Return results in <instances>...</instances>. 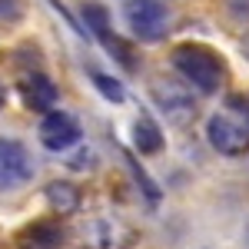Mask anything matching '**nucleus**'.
Listing matches in <instances>:
<instances>
[{"mask_svg":"<svg viewBox=\"0 0 249 249\" xmlns=\"http://www.w3.org/2000/svg\"><path fill=\"white\" fill-rule=\"evenodd\" d=\"M173 67L176 73L186 80V87L199 90V93H219V87L226 83V63L223 57L203 47V43H179L173 50Z\"/></svg>","mask_w":249,"mask_h":249,"instance_id":"nucleus-1","label":"nucleus"},{"mask_svg":"<svg viewBox=\"0 0 249 249\" xmlns=\"http://www.w3.org/2000/svg\"><path fill=\"white\" fill-rule=\"evenodd\" d=\"M206 140L216 153L223 156H243L249 150V103L232 96L223 110L206 120Z\"/></svg>","mask_w":249,"mask_h":249,"instance_id":"nucleus-2","label":"nucleus"},{"mask_svg":"<svg viewBox=\"0 0 249 249\" xmlns=\"http://www.w3.org/2000/svg\"><path fill=\"white\" fill-rule=\"evenodd\" d=\"M123 20L140 43H156L166 37L170 27V10L163 0H126L123 3Z\"/></svg>","mask_w":249,"mask_h":249,"instance_id":"nucleus-3","label":"nucleus"},{"mask_svg":"<svg viewBox=\"0 0 249 249\" xmlns=\"http://www.w3.org/2000/svg\"><path fill=\"white\" fill-rule=\"evenodd\" d=\"M30 179H34V156H30V150L20 140L0 136V193L20 190Z\"/></svg>","mask_w":249,"mask_h":249,"instance_id":"nucleus-4","label":"nucleus"},{"mask_svg":"<svg viewBox=\"0 0 249 249\" xmlns=\"http://www.w3.org/2000/svg\"><path fill=\"white\" fill-rule=\"evenodd\" d=\"M150 96L160 107V113L166 116L170 123H190L196 116V100H193V90L186 83H176V80H156L150 87Z\"/></svg>","mask_w":249,"mask_h":249,"instance_id":"nucleus-5","label":"nucleus"},{"mask_svg":"<svg viewBox=\"0 0 249 249\" xmlns=\"http://www.w3.org/2000/svg\"><path fill=\"white\" fill-rule=\"evenodd\" d=\"M40 143L50 150V153H67L70 146H77L83 130H80L77 116L63 113V110H47V116L40 120Z\"/></svg>","mask_w":249,"mask_h":249,"instance_id":"nucleus-6","label":"nucleus"},{"mask_svg":"<svg viewBox=\"0 0 249 249\" xmlns=\"http://www.w3.org/2000/svg\"><path fill=\"white\" fill-rule=\"evenodd\" d=\"M83 23H87V34L96 37L107 47L110 57H116L126 70H133V53H130V47L110 30V14H107V7H100V3H83Z\"/></svg>","mask_w":249,"mask_h":249,"instance_id":"nucleus-7","label":"nucleus"},{"mask_svg":"<svg viewBox=\"0 0 249 249\" xmlns=\"http://www.w3.org/2000/svg\"><path fill=\"white\" fill-rule=\"evenodd\" d=\"M20 93H23V103L30 107V110H40V113H47V110H53V103H57V87H53V80L47 77V73H27V77L20 80Z\"/></svg>","mask_w":249,"mask_h":249,"instance_id":"nucleus-8","label":"nucleus"},{"mask_svg":"<svg viewBox=\"0 0 249 249\" xmlns=\"http://www.w3.org/2000/svg\"><path fill=\"white\" fill-rule=\"evenodd\" d=\"M133 146H136V153H143V156H153L163 150V130L153 123V116H136L133 120Z\"/></svg>","mask_w":249,"mask_h":249,"instance_id":"nucleus-9","label":"nucleus"},{"mask_svg":"<svg viewBox=\"0 0 249 249\" xmlns=\"http://www.w3.org/2000/svg\"><path fill=\"white\" fill-rule=\"evenodd\" d=\"M47 203H50V210L60 213V216H67V213H77V210H80V190L73 186V183L53 179V183L47 186Z\"/></svg>","mask_w":249,"mask_h":249,"instance_id":"nucleus-10","label":"nucleus"},{"mask_svg":"<svg viewBox=\"0 0 249 249\" xmlns=\"http://www.w3.org/2000/svg\"><path fill=\"white\" fill-rule=\"evenodd\" d=\"M90 80H93V87L100 90L103 100H110V103H123L126 100V90H123V83L110 73H100V70H90Z\"/></svg>","mask_w":249,"mask_h":249,"instance_id":"nucleus-11","label":"nucleus"},{"mask_svg":"<svg viewBox=\"0 0 249 249\" xmlns=\"http://www.w3.org/2000/svg\"><path fill=\"white\" fill-rule=\"evenodd\" d=\"M126 166H130V173H133V179L140 183V190H143V196H146L150 203H160V186H156L153 179H150L146 173L140 170V163H136V160H133L130 153H126Z\"/></svg>","mask_w":249,"mask_h":249,"instance_id":"nucleus-12","label":"nucleus"},{"mask_svg":"<svg viewBox=\"0 0 249 249\" xmlns=\"http://www.w3.org/2000/svg\"><path fill=\"white\" fill-rule=\"evenodd\" d=\"M23 0H0V27H14L23 20Z\"/></svg>","mask_w":249,"mask_h":249,"instance_id":"nucleus-13","label":"nucleus"},{"mask_svg":"<svg viewBox=\"0 0 249 249\" xmlns=\"http://www.w3.org/2000/svg\"><path fill=\"white\" fill-rule=\"evenodd\" d=\"M30 239H34L37 249H57L60 246V232L53 226H37V230L30 232Z\"/></svg>","mask_w":249,"mask_h":249,"instance_id":"nucleus-14","label":"nucleus"},{"mask_svg":"<svg viewBox=\"0 0 249 249\" xmlns=\"http://www.w3.org/2000/svg\"><path fill=\"white\" fill-rule=\"evenodd\" d=\"M226 3V14L236 23H249V0H223Z\"/></svg>","mask_w":249,"mask_h":249,"instance_id":"nucleus-15","label":"nucleus"},{"mask_svg":"<svg viewBox=\"0 0 249 249\" xmlns=\"http://www.w3.org/2000/svg\"><path fill=\"white\" fill-rule=\"evenodd\" d=\"M93 163H96L93 150H80V153L70 160V170H93Z\"/></svg>","mask_w":249,"mask_h":249,"instance_id":"nucleus-16","label":"nucleus"},{"mask_svg":"<svg viewBox=\"0 0 249 249\" xmlns=\"http://www.w3.org/2000/svg\"><path fill=\"white\" fill-rule=\"evenodd\" d=\"M3 103H7V90H3V83H0V110H3Z\"/></svg>","mask_w":249,"mask_h":249,"instance_id":"nucleus-17","label":"nucleus"},{"mask_svg":"<svg viewBox=\"0 0 249 249\" xmlns=\"http://www.w3.org/2000/svg\"><path fill=\"white\" fill-rule=\"evenodd\" d=\"M246 239H249V230H246Z\"/></svg>","mask_w":249,"mask_h":249,"instance_id":"nucleus-18","label":"nucleus"}]
</instances>
